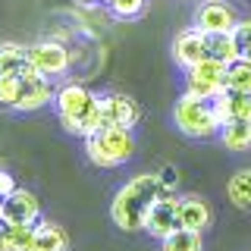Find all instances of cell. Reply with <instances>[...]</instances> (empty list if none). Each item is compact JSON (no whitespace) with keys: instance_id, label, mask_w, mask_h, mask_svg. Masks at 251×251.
<instances>
[{"instance_id":"6da1fadb","label":"cell","mask_w":251,"mask_h":251,"mask_svg":"<svg viewBox=\"0 0 251 251\" xmlns=\"http://www.w3.org/2000/svg\"><path fill=\"white\" fill-rule=\"evenodd\" d=\"M163 195V185L157 182L154 173H141V176H132L120 192L110 201V217L120 226L123 232H141L145 229V220L151 204Z\"/></svg>"},{"instance_id":"7a4b0ae2","label":"cell","mask_w":251,"mask_h":251,"mask_svg":"<svg viewBox=\"0 0 251 251\" xmlns=\"http://www.w3.org/2000/svg\"><path fill=\"white\" fill-rule=\"evenodd\" d=\"M53 104H57L60 123L69 135L88 138L91 132H98L104 120H100V98L94 91H88L85 85H63L53 94Z\"/></svg>"},{"instance_id":"3957f363","label":"cell","mask_w":251,"mask_h":251,"mask_svg":"<svg viewBox=\"0 0 251 251\" xmlns=\"http://www.w3.org/2000/svg\"><path fill=\"white\" fill-rule=\"evenodd\" d=\"M85 154L91 157L94 167H123L135 154V135L132 129H120V126H100L85 138Z\"/></svg>"},{"instance_id":"277c9868","label":"cell","mask_w":251,"mask_h":251,"mask_svg":"<svg viewBox=\"0 0 251 251\" xmlns=\"http://www.w3.org/2000/svg\"><path fill=\"white\" fill-rule=\"evenodd\" d=\"M173 123L188 138H210L220 132V126L214 120V110H210V100H198V98H188V94H182L176 100Z\"/></svg>"},{"instance_id":"5b68a950","label":"cell","mask_w":251,"mask_h":251,"mask_svg":"<svg viewBox=\"0 0 251 251\" xmlns=\"http://www.w3.org/2000/svg\"><path fill=\"white\" fill-rule=\"evenodd\" d=\"M226 91V66L214 57L185 69V94L198 100H214Z\"/></svg>"},{"instance_id":"8992f818","label":"cell","mask_w":251,"mask_h":251,"mask_svg":"<svg viewBox=\"0 0 251 251\" xmlns=\"http://www.w3.org/2000/svg\"><path fill=\"white\" fill-rule=\"evenodd\" d=\"M28 66L35 69L38 75L57 78L73 66V53H69L60 41H38V44L28 47Z\"/></svg>"},{"instance_id":"52a82bcc","label":"cell","mask_w":251,"mask_h":251,"mask_svg":"<svg viewBox=\"0 0 251 251\" xmlns=\"http://www.w3.org/2000/svg\"><path fill=\"white\" fill-rule=\"evenodd\" d=\"M100 120L104 126H120V129H135L141 123V104L129 94H104L100 98Z\"/></svg>"},{"instance_id":"ba28073f","label":"cell","mask_w":251,"mask_h":251,"mask_svg":"<svg viewBox=\"0 0 251 251\" xmlns=\"http://www.w3.org/2000/svg\"><path fill=\"white\" fill-rule=\"evenodd\" d=\"M179 229V198L173 192H163L160 198L151 204L148 210V220H145V232H151L154 239H167L170 232Z\"/></svg>"},{"instance_id":"9c48e42d","label":"cell","mask_w":251,"mask_h":251,"mask_svg":"<svg viewBox=\"0 0 251 251\" xmlns=\"http://www.w3.org/2000/svg\"><path fill=\"white\" fill-rule=\"evenodd\" d=\"M22 94H19V104H16V110L19 113H31V110H41L44 104H50L53 94H57V88H53V82L47 75H38L31 66L22 69Z\"/></svg>"},{"instance_id":"30bf717a","label":"cell","mask_w":251,"mask_h":251,"mask_svg":"<svg viewBox=\"0 0 251 251\" xmlns=\"http://www.w3.org/2000/svg\"><path fill=\"white\" fill-rule=\"evenodd\" d=\"M210 50H207V35L192 25V28H182L176 38H173V60H176V66L182 69H192L195 63L207 60Z\"/></svg>"},{"instance_id":"8fae6325","label":"cell","mask_w":251,"mask_h":251,"mask_svg":"<svg viewBox=\"0 0 251 251\" xmlns=\"http://www.w3.org/2000/svg\"><path fill=\"white\" fill-rule=\"evenodd\" d=\"M239 16L229 3L223 0H214V3H201L198 6V16H195V25H198L204 35H226V31L235 28Z\"/></svg>"},{"instance_id":"7c38bea8","label":"cell","mask_w":251,"mask_h":251,"mask_svg":"<svg viewBox=\"0 0 251 251\" xmlns=\"http://www.w3.org/2000/svg\"><path fill=\"white\" fill-rule=\"evenodd\" d=\"M38 220H41V201L35 198V192L16 188L3 198V223H38Z\"/></svg>"},{"instance_id":"4fadbf2b","label":"cell","mask_w":251,"mask_h":251,"mask_svg":"<svg viewBox=\"0 0 251 251\" xmlns=\"http://www.w3.org/2000/svg\"><path fill=\"white\" fill-rule=\"evenodd\" d=\"M214 220V210L210 204L198 198V195H188V198H179V226L185 229H195V232H204Z\"/></svg>"},{"instance_id":"5bb4252c","label":"cell","mask_w":251,"mask_h":251,"mask_svg":"<svg viewBox=\"0 0 251 251\" xmlns=\"http://www.w3.org/2000/svg\"><path fill=\"white\" fill-rule=\"evenodd\" d=\"M28 251H69V235L63 226L50 223V220H38Z\"/></svg>"},{"instance_id":"9a60e30c","label":"cell","mask_w":251,"mask_h":251,"mask_svg":"<svg viewBox=\"0 0 251 251\" xmlns=\"http://www.w3.org/2000/svg\"><path fill=\"white\" fill-rule=\"evenodd\" d=\"M220 141H223V148L232 151V154L251 151V123H245V120L223 123V126H220Z\"/></svg>"},{"instance_id":"2e32d148","label":"cell","mask_w":251,"mask_h":251,"mask_svg":"<svg viewBox=\"0 0 251 251\" xmlns=\"http://www.w3.org/2000/svg\"><path fill=\"white\" fill-rule=\"evenodd\" d=\"M35 223H3V251H28Z\"/></svg>"},{"instance_id":"e0dca14e","label":"cell","mask_w":251,"mask_h":251,"mask_svg":"<svg viewBox=\"0 0 251 251\" xmlns=\"http://www.w3.org/2000/svg\"><path fill=\"white\" fill-rule=\"evenodd\" d=\"M207 50H210V57L220 60L223 66H229V63H235L242 57V47L235 44L232 31H226V35H207Z\"/></svg>"},{"instance_id":"ac0fdd59","label":"cell","mask_w":251,"mask_h":251,"mask_svg":"<svg viewBox=\"0 0 251 251\" xmlns=\"http://www.w3.org/2000/svg\"><path fill=\"white\" fill-rule=\"evenodd\" d=\"M25 66H28V47L13 44V41L0 44V75H3V73L19 75Z\"/></svg>"},{"instance_id":"d6986e66","label":"cell","mask_w":251,"mask_h":251,"mask_svg":"<svg viewBox=\"0 0 251 251\" xmlns=\"http://www.w3.org/2000/svg\"><path fill=\"white\" fill-rule=\"evenodd\" d=\"M160 251H204V239H201V232L179 226L176 232H170L167 239H163Z\"/></svg>"},{"instance_id":"ffe728a7","label":"cell","mask_w":251,"mask_h":251,"mask_svg":"<svg viewBox=\"0 0 251 251\" xmlns=\"http://www.w3.org/2000/svg\"><path fill=\"white\" fill-rule=\"evenodd\" d=\"M226 91L251 94V63L245 57H239L235 63L226 66Z\"/></svg>"},{"instance_id":"44dd1931","label":"cell","mask_w":251,"mask_h":251,"mask_svg":"<svg viewBox=\"0 0 251 251\" xmlns=\"http://www.w3.org/2000/svg\"><path fill=\"white\" fill-rule=\"evenodd\" d=\"M226 195H229V201L235 204V207L251 210V170L235 173V176L229 179V185H226Z\"/></svg>"},{"instance_id":"7402d4cb","label":"cell","mask_w":251,"mask_h":251,"mask_svg":"<svg viewBox=\"0 0 251 251\" xmlns=\"http://www.w3.org/2000/svg\"><path fill=\"white\" fill-rule=\"evenodd\" d=\"M19 94H22V75H13V73L0 75V107H3V110H16Z\"/></svg>"},{"instance_id":"603a6c76","label":"cell","mask_w":251,"mask_h":251,"mask_svg":"<svg viewBox=\"0 0 251 251\" xmlns=\"http://www.w3.org/2000/svg\"><path fill=\"white\" fill-rule=\"evenodd\" d=\"M226 110H229V120H245V123H251V94L226 91Z\"/></svg>"},{"instance_id":"cb8c5ba5","label":"cell","mask_w":251,"mask_h":251,"mask_svg":"<svg viewBox=\"0 0 251 251\" xmlns=\"http://www.w3.org/2000/svg\"><path fill=\"white\" fill-rule=\"evenodd\" d=\"M145 6H148V0H113L110 13L120 16V19H135V16H141Z\"/></svg>"},{"instance_id":"d4e9b609","label":"cell","mask_w":251,"mask_h":251,"mask_svg":"<svg viewBox=\"0 0 251 251\" xmlns=\"http://www.w3.org/2000/svg\"><path fill=\"white\" fill-rule=\"evenodd\" d=\"M154 176H157V182L163 185V192H173V188L179 185V170L176 167H160Z\"/></svg>"},{"instance_id":"484cf974","label":"cell","mask_w":251,"mask_h":251,"mask_svg":"<svg viewBox=\"0 0 251 251\" xmlns=\"http://www.w3.org/2000/svg\"><path fill=\"white\" fill-rule=\"evenodd\" d=\"M232 38H235V44L245 50V47L251 44V19H242V22H235V28H232Z\"/></svg>"},{"instance_id":"4316f807","label":"cell","mask_w":251,"mask_h":251,"mask_svg":"<svg viewBox=\"0 0 251 251\" xmlns=\"http://www.w3.org/2000/svg\"><path fill=\"white\" fill-rule=\"evenodd\" d=\"M16 188H19V185H16V179H13V176H10L6 170H0V198H6V195H13Z\"/></svg>"},{"instance_id":"83f0119b","label":"cell","mask_w":251,"mask_h":251,"mask_svg":"<svg viewBox=\"0 0 251 251\" xmlns=\"http://www.w3.org/2000/svg\"><path fill=\"white\" fill-rule=\"evenodd\" d=\"M242 57H245V60H248V63H251V44H248V47H245V50H242Z\"/></svg>"},{"instance_id":"f1b7e54d","label":"cell","mask_w":251,"mask_h":251,"mask_svg":"<svg viewBox=\"0 0 251 251\" xmlns=\"http://www.w3.org/2000/svg\"><path fill=\"white\" fill-rule=\"evenodd\" d=\"M78 3H85V6H94V3H100V0H78Z\"/></svg>"},{"instance_id":"f546056e","label":"cell","mask_w":251,"mask_h":251,"mask_svg":"<svg viewBox=\"0 0 251 251\" xmlns=\"http://www.w3.org/2000/svg\"><path fill=\"white\" fill-rule=\"evenodd\" d=\"M0 251H3V223H0Z\"/></svg>"},{"instance_id":"4dcf8cb0","label":"cell","mask_w":251,"mask_h":251,"mask_svg":"<svg viewBox=\"0 0 251 251\" xmlns=\"http://www.w3.org/2000/svg\"><path fill=\"white\" fill-rule=\"evenodd\" d=\"M0 223H3V198H0Z\"/></svg>"},{"instance_id":"1f68e13d","label":"cell","mask_w":251,"mask_h":251,"mask_svg":"<svg viewBox=\"0 0 251 251\" xmlns=\"http://www.w3.org/2000/svg\"><path fill=\"white\" fill-rule=\"evenodd\" d=\"M100 3H104V6H110V3H113V0H100Z\"/></svg>"}]
</instances>
